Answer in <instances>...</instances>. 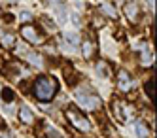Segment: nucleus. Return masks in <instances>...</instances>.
Segmentation results:
<instances>
[{
	"label": "nucleus",
	"instance_id": "1",
	"mask_svg": "<svg viewBox=\"0 0 157 138\" xmlns=\"http://www.w3.org/2000/svg\"><path fill=\"white\" fill-rule=\"evenodd\" d=\"M57 82L53 78H48V76H42L34 82V97L42 102H48L53 98V95L57 93Z\"/></svg>",
	"mask_w": 157,
	"mask_h": 138
},
{
	"label": "nucleus",
	"instance_id": "2",
	"mask_svg": "<svg viewBox=\"0 0 157 138\" xmlns=\"http://www.w3.org/2000/svg\"><path fill=\"white\" fill-rule=\"evenodd\" d=\"M66 117L70 119V123L74 125L78 131H83V132H89V131H91V123H89V119L83 117L82 113H78L74 108H68V110H66Z\"/></svg>",
	"mask_w": 157,
	"mask_h": 138
},
{
	"label": "nucleus",
	"instance_id": "3",
	"mask_svg": "<svg viewBox=\"0 0 157 138\" xmlns=\"http://www.w3.org/2000/svg\"><path fill=\"white\" fill-rule=\"evenodd\" d=\"M21 36H23L27 42H30V44H40V42H44V38L40 36V32L32 27V25L21 27Z\"/></svg>",
	"mask_w": 157,
	"mask_h": 138
},
{
	"label": "nucleus",
	"instance_id": "4",
	"mask_svg": "<svg viewBox=\"0 0 157 138\" xmlns=\"http://www.w3.org/2000/svg\"><path fill=\"white\" fill-rule=\"evenodd\" d=\"M117 85H119L121 91H129V89H132V82H131V78H129V74H127L125 70H121V72L117 74Z\"/></svg>",
	"mask_w": 157,
	"mask_h": 138
},
{
	"label": "nucleus",
	"instance_id": "5",
	"mask_svg": "<svg viewBox=\"0 0 157 138\" xmlns=\"http://www.w3.org/2000/svg\"><path fill=\"white\" fill-rule=\"evenodd\" d=\"M19 119L23 123H32L34 121V116H32V112H30L29 106H21L19 108Z\"/></svg>",
	"mask_w": 157,
	"mask_h": 138
},
{
	"label": "nucleus",
	"instance_id": "6",
	"mask_svg": "<svg viewBox=\"0 0 157 138\" xmlns=\"http://www.w3.org/2000/svg\"><path fill=\"white\" fill-rule=\"evenodd\" d=\"M125 15L129 19H136V15H138V6L134 4V2H127L125 4Z\"/></svg>",
	"mask_w": 157,
	"mask_h": 138
},
{
	"label": "nucleus",
	"instance_id": "7",
	"mask_svg": "<svg viewBox=\"0 0 157 138\" xmlns=\"http://www.w3.org/2000/svg\"><path fill=\"white\" fill-rule=\"evenodd\" d=\"M2 98H4V102H13V98H15L13 89H10V87L2 89Z\"/></svg>",
	"mask_w": 157,
	"mask_h": 138
},
{
	"label": "nucleus",
	"instance_id": "8",
	"mask_svg": "<svg viewBox=\"0 0 157 138\" xmlns=\"http://www.w3.org/2000/svg\"><path fill=\"white\" fill-rule=\"evenodd\" d=\"M136 134L138 138H148V129H146L144 123H136Z\"/></svg>",
	"mask_w": 157,
	"mask_h": 138
},
{
	"label": "nucleus",
	"instance_id": "9",
	"mask_svg": "<svg viewBox=\"0 0 157 138\" xmlns=\"http://www.w3.org/2000/svg\"><path fill=\"white\" fill-rule=\"evenodd\" d=\"M27 59H29L32 64H34V66H40V64H42V57L36 55V53H29V55H27Z\"/></svg>",
	"mask_w": 157,
	"mask_h": 138
},
{
	"label": "nucleus",
	"instance_id": "10",
	"mask_svg": "<svg viewBox=\"0 0 157 138\" xmlns=\"http://www.w3.org/2000/svg\"><path fill=\"white\" fill-rule=\"evenodd\" d=\"M2 45H4V48L13 45V36H12V34H2Z\"/></svg>",
	"mask_w": 157,
	"mask_h": 138
},
{
	"label": "nucleus",
	"instance_id": "11",
	"mask_svg": "<svg viewBox=\"0 0 157 138\" xmlns=\"http://www.w3.org/2000/svg\"><path fill=\"white\" fill-rule=\"evenodd\" d=\"M91 53H93V45L89 44V42H85V44H83V55L89 59V57H91Z\"/></svg>",
	"mask_w": 157,
	"mask_h": 138
},
{
	"label": "nucleus",
	"instance_id": "12",
	"mask_svg": "<svg viewBox=\"0 0 157 138\" xmlns=\"http://www.w3.org/2000/svg\"><path fill=\"white\" fill-rule=\"evenodd\" d=\"M48 138H63V134L55 129H48Z\"/></svg>",
	"mask_w": 157,
	"mask_h": 138
},
{
	"label": "nucleus",
	"instance_id": "13",
	"mask_svg": "<svg viewBox=\"0 0 157 138\" xmlns=\"http://www.w3.org/2000/svg\"><path fill=\"white\" fill-rule=\"evenodd\" d=\"M146 91H148V97L151 98L153 97V79H150V82L146 83Z\"/></svg>",
	"mask_w": 157,
	"mask_h": 138
},
{
	"label": "nucleus",
	"instance_id": "14",
	"mask_svg": "<svg viewBox=\"0 0 157 138\" xmlns=\"http://www.w3.org/2000/svg\"><path fill=\"white\" fill-rule=\"evenodd\" d=\"M30 17H32V15L29 13V11H21V15H19V19H21V21H29Z\"/></svg>",
	"mask_w": 157,
	"mask_h": 138
},
{
	"label": "nucleus",
	"instance_id": "15",
	"mask_svg": "<svg viewBox=\"0 0 157 138\" xmlns=\"http://www.w3.org/2000/svg\"><path fill=\"white\" fill-rule=\"evenodd\" d=\"M104 11H106V13H110L112 17H116V11H114V10H112V8H108V4L104 6Z\"/></svg>",
	"mask_w": 157,
	"mask_h": 138
},
{
	"label": "nucleus",
	"instance_id": "16",
	"mask_svg": "<svg viewBox=\"0 0 157 138\" xmlns=\"http://www.w3.org/2000/svg\"><path fill=\"white\" fill-rule=\"evenodd\" d=\"M68 38H70V42H74V44L78 42V36H76V34H66V40H68Z\"/></svg>",
	"mask_w": 157,
	"mask_h": 138
},
{
	"label": "nucleus",
	"instance_id": "17",
	"mask_svg": "<svg viewBox=\"0 0 157 138\" xmlns=\"http://www.w3.org/2000/svg\"><path fill=\"white\" fill-rule=\"evenodd\" d=\"M0 138H10V134H8V132H2V131H0Z\"/></svg>",
	"mask_w": 157,
	"mask_h": 138
}]
</instances>
